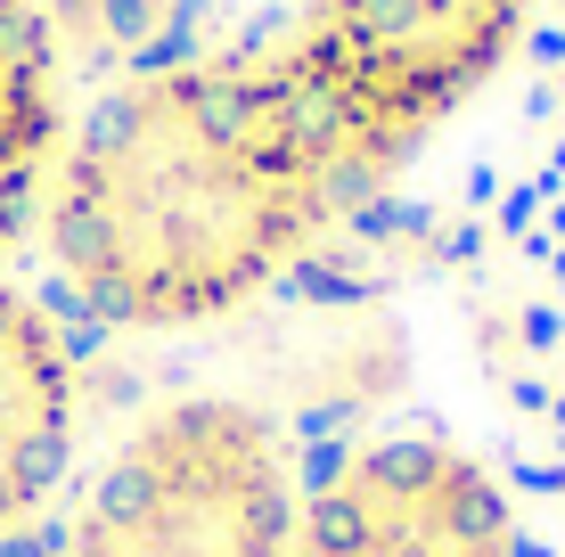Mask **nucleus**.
<instances>
[{
    "label": "nucleus",
    "instance_id": "f257e3e1",
    "mask_svg": "<svg viewBox=\"0 0 565 557\" xmlns=\"http://www.w3.org/2000/svg\"><path fill=\"white\" fill-rule=\"evenodd\" d=\"M369 205L279 33H181L83 90L33 222V279L99 353L222 361L337 271Z\"/></svg>",
    "mask_w": 565,
    "mask_h": 557
},
{
    "label": "nucleus",
    "instance_id": "f03ea898",
    "mask_svg": "<svg viewBox=\"0 0 565 557\" xmlns=\"http://www.w3.org/2000/svg\"><path fill=\"white\" fill-rule=\"evenodd\" d=\"M303 443L222 361L115 394L50 557H296Z\"/></svg>",
    "mask_w": 565,
    "mask_h": 557
},
{
    "label": "nucleus",
    "instance_id": "7ed1b4c3",
    "mask_svg": "<svg viewBox=\"0 0 565 557\" xmlns=\"http://www.w3.org/2000/svg\"><path fill=\"white\" fill-rule=\"evenodd\" d=\"M533 25L541 0H279L270 17L377 205L509 90Z\"/></svg>",
    "mask_w": 565,
    "mask_h": 557
},
{
    "label": "nucleus",
    "instance_id": "20e7f679",
    "mask_svg": "<svg viewBox=\"0 0 565 557\" xmlns=\"http://www.w3.org/2000/svg\"><path fill=\"white\" fill-rule=\"evenodd\" d=\"M524 468L467 418L418 410L303 459L296 557H550Z\"/></svg>",
    "mask_w": 565,
    "mask_h": 557
},
{
    "label": "nucleus",
    "instance_id": "39448f33",
    "mask_svg": "<svg viewBox=\"0 0 565 557\" xmlns=\"http://www.w3.org/2000/svg\"><path fill=\"white\" fill-rule=\"evenodd\" d=\"M99 361L25 263H0V557H50L115 410Z\"/></svg>",
    "mask_w": 565,
    "mask_h": 557
},
{
    "label": "nucleus",
    "instance_id": "423d86ee",
    "mask_svg": "<svg viewBox=\"0 0 565 557\" xmlns=\"http://www.w3.org/2000/svg\"><path fill=\"white\" fill-rule=\"evenodd\" d=\"M418 361H426V344L394 312V296H369V287H344L337 271H320L263 329H246L230 344L222 369L303 451H320L337 435H361L377 418L418 410Z\"/></svg>",
    "mask_w": 565,
    "mask_h": 557
},
{
    "label": "nucleus",
    "instance_id": "0eeeda50",
    "mask_svg": "<svg viewBox=\"0 0 565 557\" xmlns=\"http://www.w3.org/2000/svg\"><path fill=\"white\" fill-rule=\"evenodd\" d=\"M74 66L57 57L33 0H0V263L33 255L57 148L74 131Z\"/></svg>",
    "mask_w": 565,
    "mask_h": 557
},
{
    "label": "nucleus",
    "instance_id": "6e6552de",
    "mask_svg": "<svg viewBox=\"0 0 565 557\" xmlns=\"http://www.w3.org/2000/svg\"><path fill=\"white\" fill-rule=\"evenodd\" d=\"M541 17H557V25H565V0H541Z\"/></svg>",
    "mask_w": 565,
    "mask_h": 557
},
{
    "label": "nucleus",
    "instance_id": "1a4fd4ad",
    "mask_svg": "<svg viewBox=\"0 0 565 557\" xmlns=\"http://www.w3.org/2000/svg\"><path fill=\"white\" fill-rule=\"evenodd\" d=\"M550 557H565V549H550Z\"/></svg>",
    "mask_w": 565,
    "mask_h": 557
}]
</instances>
